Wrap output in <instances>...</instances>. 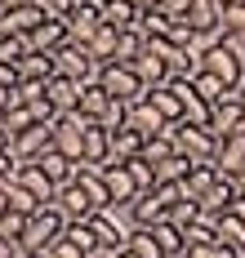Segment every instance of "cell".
<instances>
[{
    "mask_svg": "<svg viewBox=\"0 0 245 258\" xmlns=\"http://www.w3.org/2000/svg\"><path fill=\"white\" fill-rule=\"evenodd\" d=\"M63 232H67V218L58 214V205H40L36 214H27L23 249H27V254H49V245H54Z\"/></svg>",
    "mask_w": 245,
    "mask_h": 258,
    "instance_id": "1",
    "label": "cell"
},
{
    "mask_svg": "<svg viewBox=\"0 0 245 258\" xmlns=\"http://www.w3.org/2000/svg\"><path fill=\"white\" fill-rule=\"evenodd\" d=\"M94 125L89 116H81V111H63L54 125H49V147L54 152H63L67 160H81L85 152V129Z\"/></svg>",
    "mask_w": 245,
    "mask_h": 258,
    "instance_id": "2",
    "label": "cell"
},
{
    "mask_svg": "<svg viewBox=\"0 0 245 258\" xmlns=\"http://www.w3.org/2000/svg\"><path fill=\"white\" fill-rule=\"evenodd\" d=\"M54 76L89 85V80H98V58L85 49V45H72V40H67L63 49H54Z\"/></svg>",
    "mask_w": 245,
    "mask_h": 258,
    "instance_id": "3",
    "label": "cell"
},
{
    "mask_svg": "<svg viewBox=\"0 0 245 258\" xmlns=\"http://www.w3.org/2000/svg\"><path fill=\"white\" fill-rule=\"evenodd\" d=\"M183 23L192 27L196 45H214L218 36H223V5H218V0H192L188 14H183Z\"/></svg>",
    "mask_w": 245,
    "mask_h": 258,
    "instance_id": "4",
    "label": "cell"
},
{
    "mask_svg": "<svg viewBox=\"0 0 245 258\" xmlns=\"http://www.w3.org/2000/svg\"><path fill=\"white\" fill-rule=\"evenodd\" d=\"M174 143H178V156H188L192 165H214V152H218V138L201 125H174Z\"/></svg>",
    "mask_w": 245,
    "mask_h": 258,
    "instance_id": "5",
    "label": "cell"
},
{
    "mask_svg": "<svg viewBox=\"0 0 245 258\" xmlns=\"http://www.w3.org/2000/svg\"><path fill=\"white\" fill-rule=\"evenodd\" d=\"M98 85L107 89L116 103H138L147 89H143V80L134 76V67H125V62H107V67H98Z\"/></svg>",
    "mask_w": 245,
    "mask_h": 258,
    "instance_id": "6",
    "label": "cell"
},
{
    "mask_svg": "<svg viewBox=\"0 0 245 258\" xmlns=\"http://www.w3.org/2000/svg\"><path fill=\"white\" fill-rule=\"evenodd\" d=\"M201 72H210V76H218L227 89H236L245 80V72H241V62L232 58V49L223 45V40H214V45H201Z\"/></svg>",
    "mask_w": 245,
    "mask_h": 258,
    "instance_id": "7",
    "label": "cell"
},
{
    "mask_svg": "<svg viewBox=\"0 0 245 258\" xmlns=\"http://www.w3.org/2000/svg\"><path fill=\"white\" fill-rule=\"evenodd\" d=\"M63 23H67V40H72V45H89V40H94V31L103 27L98 0H76V5H72V14H67Z\"/></svg>",
    "mask_w": 245,
    "mask_h": 258,
    "instance_id": "8",
    "label": "cell"
},
{
    "mask_svg": "<svg viewBox=\"0 0 245 258\" xmlns=\"http://www.w3.org/2000/svg\"><path fill=\"white\" fill-rule=\"evenodd\" d=\"M89 227H94V236H98V254H120V249L130 245V232L120 227L116 209H98V214L89 218Z\"/></svg>",
    "mask_w": 245,
    "mask_h": 258,
    "instance_id": "9",
    "label": "cell"
},
{
    "mask_svg": "<svg viewBox=\"0 0 245 258\" xmlns=\"http://www.w3.org/2000/svg\"><path fill=\"white\" fill-rule=\"evenodd\" d=\"M54 205H58V214H63L67 223H89V218L98 214V205L89 201V191H85L76 178L67 182V187H58V201H54Z\"/></svg>",
    "mask_w": 245,
    "mask_h": 258,
    "instance_id": "10",
    "label": "cell"
},
{
    "mask_svg": "<svg viewBox=\"0 0 245 258\" xmlns=\"http://www.w3.org/2000/svg\"><path fill=\"white\" fill-rule=\"evenodd\" d=\"M103 182H107V196H111V209H130L134 205V196H143L130 178V169L120 165V160H107L103 165Z\"/></svg>",
    "mask_w": 245,
    "mask_h": 258,
    "instance_id": "11",
    "label": "cell"
},
{
    "mask_svg": "<svg viewBox=\"0 0 245 258\" xmlns=\"http://www.w3.org/2000/svg\"><path fill=\"white\" fill-rule=\"evenodd\" d=\"M45 152H49V125H31L23 134H14V143H9V156L18 165H31V160H40Z\"/></svg>",
    "mask_w": 245,
    "mask_h": 258,
    "instance_id": "12",
    "label": "cell"
},
{
    "mask_svg": "<svg viewBox=\"0 0 245 258\" xmlns=\"http://www.w3.org/2000/svg\"><path fill=\"white\" fill-rule=\"evenodd\" d=\"M165 125H169V120H165L147 98L130 103V111H125V129H134L138 138H156V134H165Z\"/></svg>",
    "mask_w": 245,
    "mask_h": 258,
    "instance_id": "13",
    "label": "cell"
},
{
    "mask_svg": "<svg viewBox=\"0 0 245 258\" xmlns=\"http://www.w3.org/2000/svg\"><path fill=\"white\" fill-rule=\"evenodd\" d=\"M214 169L218 174H241L245 169V125L236 134H227V138H218V152H214Z\"/></svg>",
    "mask_w": 245,
    "mask_h": 258,
    "instance_id": "14",
    "label": "cell"
},
{
    "mask_svg": "<svg viewBox=\"0 0 245 258\" xmlns=\"http://www.w3.org/2000/svg\"><path fill=\"white\" fill-rule=\"evenodd\" d=\"M245 125V116H241V103H236V94H227L223 103H214V111H210V134L214 138H227V134H236V129Z\"/></svg>",
    "mask_w": 245,
    "mask_h": 258,
    "instance_id": "15",
    "label": "cell"
},
{
    "mask_svg": "<svg viewBox=\"0 0 245 258\" xmlns=\"http://www.w3.org/2000/svg\"><path fill=\"white\" fill-rule=\"evenodd\" d=\"M169 85H174V89H178V98H183V125H201V129L210 125V111H214V107L192 89V80H169Z\"/></svg>",
    "mask_w": 245,
    "mask_h": 258,
    "instance_id": "16",
    "label": "cell"
},
{
    "mask_svg": "<svg viewBox=\"0 0 245 258\" xmlns=\"http://www.w3.org/2000/svg\"><path fill=\"white\" fill-rule=\"evenodd\" d=\"M130 218H134V227H156V223L169 218V205H165L156 191H143V196H134V205H130Z\"/></svg>",
    "mask_w": 245,
    "mask_h": 258,
    "instance_id": "17",
    "label": "cell"
},
{
    "mask_svg": "<svg viewBox=\"0 0 245 258\" xmlns=\"http://www.w3.org/2000/svg\"><path fill=\"white\" fill-rule=\"evenodd\" d=\"M81 89H85L81 80L54 76L49 85H45V98H49V103H54V111L63 116V111H76V107H81Z\"/></svg>",
    "mask_w": 245,
    "mask_h": 258,
    "instance_id": "18",
    "label": "cell"
},
{
    "mask_svg": "<svg viewBox=\"0 0 245 258\" xmlns=\"http://www.w3.org/2000/svg\"><path fill=\"white\" fill-rule=\"evenodd\" d=\"M14 174H18V182L27 187L31 196L40 201V205H54V201H58V187H54L49 178H45V169H40V165H18Z\"/></svg>",
    "mask_w": 245,
    "mask_h": 258,
    "instance_id": "19",
    "label": "cell"
},
{
    "mask_svg": "<svg viewBox=\"0 0 245 258\" xmlns=\"http://www.w3.org/2000/svg\"><path fill=\"white\" fill-rule=\"evenodd\" d=\"M143 98L156 107V111H161L169 125H174V120H183V98H178V89H174L169 80H165V85H152V89H147Z\"/></svg>",
    "mask_w": 245,
    "mask_h": 258,
    "instance_id": "20",
    "label": "cell"
},
{
    "mask_svg": "<svg viewBox=\"0 0 245 258\" xmlns=\"http://www.w3.org/2000/svg\"><path fill=\"white\" fill-rule=\"evenodd\" d=\"M45 23V9H9L0 14V36H31Z\"/></svg>",
    "mask_w": 245,
    "mask_h": 258,
    "instance_id": "21",
    "label": "cell"
},
{
    "mask_svg": "<svg viewBox=\"0 0 245 258\" xmlns=\"http://www.w3.org/2000/svg\"><path fill=\"white\" fill-rule=\"evenodd\" d=\"M31 165H40V169H45V178L54 182V187H67V182L76 178V160H67V156L54 152V147L40 156V160H31Z\"/></svg>",
    "mask_w": 245,
    "mask_h": 258,
    "instance_id": "22",
    "label": "cell"
},
{
    "mask_svg": "<svg viewBox=\"0 0 245 258\" xmlns=\"http://www.w3.org/2000/svg\"><path fill=\"white\" fill-rule=\"evenodd\" d=\"M98 14H103V23L116 27V31H134L138 27V9L130 0H98Z\"/></svg>",
    "mask_w": 245,
    "mask_h": 258,
    "instance_id": "23",
    "label": "cell"
},
{
    "mask_svg": "<svg viewBox=\"0 0 245 258\" xmlns=\"http://www.w3.org/2000/svg\"><path fill=\"white\" fill-rule=\"evenodd\" d=\"M67 45V23H58V18H45V23L31 31V49L36 53H54Z\"/></svg>",
    "mask_w": 245,
    "mask_h": 258,
    "instance_id": "24",
    "label": "cell"
},
{
    "mask_svg": "<svg viewBox=\"0 0 245 258\" xmlns=\"http://www.w3.org/2000/svg\"><path fill=\"white\" fill-rule=\"evenodd\" d=\"M107 156H111V129H103L98 120L85 129V152L81 160H94V165H107Z\"/></svg>",
    "mask_w": 245,
    "mask_h": 258,
    "instance_id": "25",
    "label": "cell"
},
{
    "mask_svg": "<svg viewBox=\"0 0 245 258\" xmlns=\"http://www.w3.org/2000/svg\"><path fill=\"white\" fill-rule=\"evenodd\" d=\"M18 80L49 85V80H54V53H27V58L18 62Z\"/></svg>",
    "mask_w": 245,
    "mask_h": 258,
    "instance_id": "26",
    "label": "cell"
},
{
    "mask_svg": "<svg viewBox=\"0 0 245 258\" xmlns=\"http://www.w3.org/2000/svg\"><path fill=\"white\" fill-rule=\"evenodd\" d=\"M107 107H111V94L98 85V80H89V85L81 89V107H76V111L89 116V120H103V116H107Z\"/></svg>",
    "mask_w": 245,
    "mask_h": 258,
    "instance_id": "27",
    "label": "cell"
},
{
    "mask_svg": "<svg viewBox=\"0 0 245 258\" xmlns=\"http://www.w3.org/2000/svg\"><path fill=\"white\" fill-rule=\"evenodd\" d=\"M232 196H236V187H232V178L223 174V178L201 196V214H210V218H218V214H227V205H232Z\"/></svg>",
    "mask_w": 245,
    "mask_h": 258,
    "instance_id": "28",
    "label": "cell"
},
{
    "mask_svg": "<svg viewBox=\"0 0 245 258\" xmlns=\"http://www.w3.org/2000/svg\"><path fill=\"white\" fill-rule=\"evenodd\" d=\"M130 67H134V76L143 80V89H152V85H165V80H169L165 62H161V58H156L152 49H143V53L134 58V62H130Z\"/></svg>",
    "mask_w": 245,
    "mask_h": 258,
    "instance_id": "29",
    "label": "cell"
},
{
    "mask_svg": "<svg viewBox=\"0 0 245 258\" xmlns=\"http://www.w3.org/2000/svg\"><path fill=\"white\" fill-rule=\"evenodd\" d=\"M116 40H120V31L103 23L98 31H94V40H89L85 49H89L94 58H98V67H107V62H116Z\"/></svg>",
    "mask_w": 245,
    "mask_h": 258,
    "instance_id": "30",
    "label": "cell"
},
{
    "mask_svg": "<svg viewBox=\"0 0 245 258\" xmlns=\"http://www.w3.org/2000/svg\"><path fill=\"white\" fill-rule=\"evenodd\" d=\"M134 156H143V138H138L134 129H111V156L107 160H134Z\"/></svg>",
    "mask_w": 245,
    "mask_h": 258,
    "instance_id": "31",
    "label": "cell"
},
{
    "mask_svg": "<svg viewBox=\"0 0 245 258\" xmlns=\"http://www.w3.org/2000/svg\"><path fill=\"white\" fill-rule=\"evenodd\" d=\"M218 245L245 254V223L236 218V214H218Z\"/></svg>",
    "mask_w": 245,
    "mask_h": 258,
    "instance_id": "32",
    "label": "cell"
},
{
    "mask_svg": "<svg viewBox=\"0 0 245 258\" xmlns=\"http://www.w3.org/2000/svg\"><path fill=\"white\" fill-rule=\"evenodd\" d=\"M138 31L152 40V36H169L174 31V14H165L161 5L156 9H147V14H138Z\"/></svg>",
    "mask_w": 245,
    "mask_h": 258,
    "instance_id": "33",
    "label": "cell"
},
{
    "mask_svg": "<svg viewBox=\"0 0 245 258\" xmlns=\"http://www.w3.org/2000/svg\"><path fill=\"white\" fill-rule=\"evenodd\" d=\"M218 178H223V174H218L214 165H196V169L188 174V182H183V191H188L192 201H201V196H205V191H210Z\"/></svg>",
    "mask_w": 245,
    "mask_h": 258,
    "instance_id": "34",
    "label": "cell"
},
{
    "mask_svg": "<svg viewBox=\"0 0 245 258\" xmlns=\"http://www.w3.org/2000/svg\"><path fill=\"white\" fill-rule=\"evenodd\" d=\"M192 89H196V94H201V98H205L210 107L223 103V98L232 94V89H227V85H223L218 76H210V72H196V76H192Z\"/></svg>",
    "mask_w": 245,
    "mask_h": 258,
    "instance_id": "35",
    "label": "cell"
},
{
    "mask_svg": "<svg viewBox=\"0 0 245 258\" xmlns=\"http://www.w3.org/2000/svg\"><path fill=\"white\" fill-rule=\"evenodd\" d=\"M152 236H156V245H161L165 258H178V254H183V232H178L169 218H165V223H156V227H152Z\"/></svg>",
    "mask_w": 245,
    "mask_h": 258,
    "instance_id": "36",
    "label": "cell"
},
{
    "mask_svg": "<svg viewBox=\"0 0 245 258\" xmlns=\"http://www.w3.org/2000/svg\"><path fill=\"white\" fill-rule=\"evenodd\" d=\"M143 49H147V36H143L138 27H134V31H120V40H116V62H125V67H130Z\"/></svg>",
    "mask_w": 245,
    "mask_h": 258,
    "instance_id": "37",
    "label": "cell"
},
{
    "mask_svg": "<svg viewBox=\"0 0 245 258\" xmlns=\"http://www.w3.org/2000/svg\"><path fill=\"white\" fill-rule=\"evenodd\" d=\"M196 169L188 156H169V160H161L156 165V182H188V174Z\"/></svg>",
    "mask_w": 245,
    "mask_h": 258,
    "instance_id": "38",
    "label": "cell"
},
{
    "mask_svg": "<svg viewBox=\"0 0 245 258\" xmlns=\"http://www.w3.org/2000/svg\"><path fill=\"white\" fill-rule=\"evenodd\" d=\"M125 249H130V254H138V258H165L161 245H156V236H152V227H134Z\"/></svg>",
    "mask_w": 245,
    "mask_h": 258,
    "instance_id": "39",
    "label": "cell"
},
{
    "mask_svg": "<svg viewBox=\"0 0 245 258\" xmlns=\"http://www.w3.org/2000/svg\"><path fill=\"white\" fill-rule=\"evenodd\" d=\"M125 169H130V178H134L138 191H156V165H152V160L134 156V160H125Z\"/></svg>",
    "mask_w": 245,
    "mask_h": 258,
    "instance_id": "40",
    "label": "cell"
},
{
    "mask_svg": "<svg viewBox=\"0 0 245 258\" xmlns=\"http://www.w3.org/2000/svg\"><path fill=\"white\" fill-rule=\"evenodd\" d=\"M196 218H201V201H192V196H183V201H178V205L169 209V223H174V227H178V232H183V227H188V223H196Z\"/></svg>",
    "mask_w": 245,
    "mask_h": 258,
    "instance_id": "41",
    "label": "cell"
},
{
    "mask_svg": "<svg viewBox=\"0 0 245 258\" xmlns=\"http://www.w3.org/2000/svg\"><path fill=\"white\" fill-rule=\"evenodd\" d=\"M67 236H72V240H76L89 258L98 254V236H94V227H89V223H67Z\"/></svg>",
    "mask_w": 245,
    "mask_h": 258,
    "instance_id": "42",
    "label": "cell"
},
{
    "mask_svg": "<svg viewBox=\"0 0 245 258\" xmlns=\"http://www.w3.org/2000/svg\"><path fill=\"white\" fill-rule=\"evenodd\" d=\"M45 258H89V254H85L81 245H76L72 236L63 232V236H58V240H54V245H49V254H45Z\"/></svg>",
    "mask_w": 245,
    "mask_h": 258,
    "instance_id": "43",
    "label": "cell"
},
{
    "mask_svg": "<svg viewBox=\"0 0 245 258\" xmlns=\"http://www.w3.org/2000/svg\"><path fill=\"white\" fill-rule=\"evenodd\" d=\"M183 258H241V254L214 240V245H192V249H183Z\"/></svg>",
    "mask_w": 245,
    "mask_h": 258,
    "instance_id": "44",
    "label": "cell"
},
{
    "mask_svg": "<svg viewBox=\"0 0 245 258\" xmlns=\"http://www.w3.org/2000/svg\"><path fill=\"white\" fill-rule=\"evenodd\" d=\"M31 125H36V120H31L27 107H9V111H5V129H9V138L23 134V129H31Z\"/></svg>",
    "mask_w": 245,
    "mask_h": 258,
    "instance_id": "45",
    "label": "cell"
},
{
    "mask_svg": "<svg viewBox=\"0 0 245 258\" xmlns=\"http://www.w3.org/2000/svg\"><path fill=\"white\" fill-rule=\"evenodd\" d=\"M23 227H27V214H0V236H9V240H23Z\"/></svg>",
    "mask_w": 245,
    "mask_h": 258,
    "instance_id": "46",
    "label": "cell"
},
{
    "mask_svg": "<svg viewBox=\"0 0 245 258\" xmlns=\"http://www.w3.org/2000/svg\"><path fill=\"white\" fill-rule=\"evenodd\" d=\"M27 111H31V120H36V125H54V120H58V111H54V103H49V98H45V94H40V98H36V103H27Z\"/></svg>",
    "mask_w": 245,
    "mask_h": 258,
    "instance_id": "47",
    "label": "cell"
},
{
    "mask_svg": "<svg viewBox=\"0 0 245 258\" xmlns=\"http://www.w3.org/2000/svg\"><path fill=\"white\" fill-rule=\"evenodd\" d=\"M218 40H223V45H227V49H232V58H236V62H241V72H245V31H223V36H218Z\"/></svg>",
    "mask_w": 245,
    "mask_h": 258,
    "instance_id": "48",
    "label": "cell"
},
{
    "mask_svg": "<svg viewBox=\"0 0 245 258\" xmlns=\"http://www.w3.org/2000/svg\"><path fill=\"white\" fill-rule=\"evenodd\" d=\"M72 5H76V0H40V9H45V18H58V23H63V18L72 14Z\"/></svg>",
    "mask_w": 245,
    "mask_h": 258,
    "instance_id": "49",
    "label": "cell"
},
{
    "mask_svg": "<svg viewBox=\"0 0 245 258\" xmlns=\"http://www.w3.org/2000/svg\"><path fill=\"white\" fill-rule=\"evenodd\" d=\"M0 258H27L23 240H9V236H0Z\"/></svg>",
    "mask_w": 245,
    "mask_h": 258,
    "instance_id": "50",
    "label": "cell"
},
{
    "mask_svg": "<svg viewBox=\"0 0 245 258\" xmlns=\"http://www.w3.org/2000/svg\"><path fill=\"white\" fill-rule=\"evenodd\" d=\"M9 9H40V0H0V14H9Z\"/></svg>",
    "mask_w": 245,
    "mask_h": 258,
    "instance_id": "51",
    "label": "cell"
},
{
    "mask_svg": "<svg viewBox=\"0 0 245 258\" xmlns=\"http://www.w3.org/2000/svg\"><path fill=\"white\" fill-rule=\"evenodd\" d=\"M188 5H192V0H161V9H165V14H174V18H183Z\"/></svg>",
    "mask_w": 245,
    "mask_h": 258,
    "instance_id": "52",
    "label": "cell"
},
{
    "mask_svg": "<svg viewBox=\"0 0 245 258\" xmlns=\"http://www.w3.org/2000/svg\"><path fill=\"white\" fill-rule=\"evenodd\" d=\"M0 85H5V89H14V85H18V67L0 62Z\"/></svg>",
    "mask_w": 245,
    "mask_h": 258,
    "instance_id": "53",
    "label": "cell"
},
{
    "mask_svg": "<svg viewBox=\"0 0 245 258\" xmlns=\"http://www.w3.org/2000/svg\"><path fill=\"white\" fill-rule=\"evenodd\" d=\"M9 107H18V98H14V89L0 85V111H9Z\"/></svg>",
    "mask_w": 245,
    "mask_h": 258,
    "instance_id": "54",
    "label": "cell"
},
{
    "mask_svg": "<svg viewBox=\"0 0 245 258\" xmlns=\"http://www.w3.org/2000/svg\"><path fill=\"white\" fill-rule=\"evenodd\" d=\"M227 214H236V218L245 223V196H232V205H227Z\"/></svg>",
    "mask_w": 245,
    "mask_h": 258,
    "instance_id": "55",
    "label": "cell"
},
{
    "mask_svg": "<svg viewBox=\"0 0 245 258\" xmlns=\"http://www.w3.org/2000/svg\"><path fill=\"white\" fill-rule=\"evenodd\" d=\"M130 5H134L138 14H147V9H156V5H161V0H130Z\"/></svg>",
    "mask_w": 245,
    "mask_h": 258,
    "instance_id": "56",
    "label": "cell"
},
{
    "mask_svg": "<svg viewBox=\"0 0 245 258\" xmlns=\"http://www.w3.org/2000/svg\"><path fill=\"white\" fill-rule=\"evenodd\" d=\"M232 94H236V103H241V116H245V80L236 85V89H232Z\"/></svg>",
    "mask_w": 245,
    "mask_h": 258,
    "instance_id": "57",
    "label": "cell"
},
{
    "mask_svg": "<svg viewBox=\"0 0 245 258\" xmlns=\"http://www.w3.org/2000/svg\"><path fill=\"white\" fill-rule=\"evenodd\" d=\"M0 214H9V196L5 191H0Z\"/></svg>",
    "mask_w": 245,
    "mask_h": 258,
    "instance_id": "58",
    "label": "cell"
},
{
    "mask_svg": "<svg viewBox=\"0 0 245 258\" xmlns=\"http://www.w3.org/2000/svg\"><path fill=\"white\" fill-rule=\"evenodd\" d=\"M116 258H138V254H130V249H120V254H116Z\"/></svg>",
    "mask_w": 245,
    "mask_h": 258,
    "instance_id": "59",
    "label": "cell"
},
{
    "mask_svg": "<svg viewBox=\"0 0 245 258\" xmlns=\"http://www.w3.org/2000/svg\"><path fill=\"white\" fill-rule=\"evenodd\" d=\"M94 258H116V254H94Z\"/></svg>",
    "mask_w": 245,
    "mask_h": 258,
    "instance_id": "60",
    "label": "cell"
},
{
    "mask_svg": "<svg viewBox=\"0 0 245 258\" xmlns=\"http://www.w3.org/2000/svg\"><path fill=\"white\" fill-rule=\"evenodd\" d=\"M27 258H45V254H27Z\"/></svg>",
    "mask_w": 245,
    "mask_h": 258,
    "instance_id": "61",
    "label": "cell"
},
{
    "mask_svg": "<svg viewBox=\"0 0 245 258\" xmlns=\"http://www.w3.org/2000/svg\"><path fill=\"white\" fill-rule=\"evenodd\" d=\"M0 116H5V111H0Z\"/></svg>",
    "mask_w": 245,
    "mask_h": 258,
    "instance_id": "62",
    "label": "cell"
},
{
    "mask_svg": "<svg viewBox=\"0 0 245 258\" xmlns=\"http://www.w3.org/2000/svg\"><path fill=\"white\" fill-rule=\"evenodd\" d=\"M178 258H183V254H178Z\"/></svg>",
    "mask_w": 245,
    "mask_h": 258,
    "instance_id": "63",
    "label": "cell"
},
{
    "mask_svg": "<svg viewBox=\"0 0 245 258\" xmlns=\"http://www.w3.org/2000/svg\"><path fill=\"white\" fill-rule=\"evenodd\" d=\"M241 258H245V254H241Z\"/></svg>",
    "mask_w": 245,
    "mask_h": 258,
    "instance_id": "64",
    "label": "cell"
}]
</instances>
